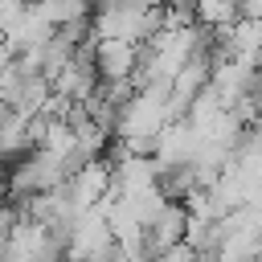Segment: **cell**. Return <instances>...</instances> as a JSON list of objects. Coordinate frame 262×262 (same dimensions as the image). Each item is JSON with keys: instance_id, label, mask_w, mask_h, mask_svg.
Masks as SVG:
<instances>
[{"instance_id": "obj_1", "label": "cell", "mask_w": 262, "mask_h": 262, "mask_svg": "<svg viewBox=\"0 0 262 262\" xmlns=\"http://www.w3.org/2000/svg\"><path fill=\"white\" fill-rule=\"evenodd\" d=\"M184 221H188V217H184V209H180V205H164V213H160V217H156V221H151L143 233H147V237H151L160 250H168V246H176V242H180Z\"/></svg>"}]
</instances>
